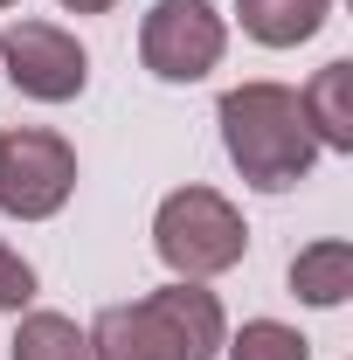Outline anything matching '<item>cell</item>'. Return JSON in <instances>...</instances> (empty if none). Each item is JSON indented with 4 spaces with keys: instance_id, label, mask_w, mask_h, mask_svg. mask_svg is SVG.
I'll use <instances>...</instances> for the list:
<instances>
[{
    "instance_id": "cell-1",
    "label": "cell",
    "mask_w": 353,
    "mask_h": 360,
    "mask_svg": "<svg viewBox=\"0 0 353 360\" xmlns=\"http://www.w3.org/2000/svg\"><path fill=\"white\" fill-rule=\"evenodd\" d=\"M84 340H90V360H222L229 312L208 284L174 277L146 298L104 305L84 326Z\"/></svg>"
},
{
    "instance_id": "cell-2",
    "label": "cell",
    "mask_w": 353,
    "mask_h": 360,
    "mask_svg": "<svg viewBox=\"0 0 353 360\" xmlns=\"http://www.w3.org/2000/svg\"><path fill=\"white\" fill-rule=\"evenodd\" d=\"M215 125H222V153H229V167L250 180L257 194H291V187L312 180V167H319V139H312L305 104H298V90H291V84L257 77V84L222 90Z\"/></svg>"
},
{
    "instance_id": "cell-3",
    "label": "cell",
    "mask_w": 353,
    "mask_h": 360,
    "mask_svg": "<svg viewBox=\"0 0 353 360\" xmlns=\"http://www.w3.org/2000/svg\"><path fill=\"white\" fill-rule=\"evenodd\" d=\"M153 250L160 264L187 277V284H208L222 270H236L250 257V229H243V208L215 194V187H174L160 208H153Z\"/></svg>"
},
{
    "instance_id": "cell-4",
    "label": "cell",
    "mask_w": 353,
    "mask_h": 360,
    "mask_svg": "<svg viewBox=\"0 0 353 360\" xmlns=\"http://www.w3.org/2000/svg\"><path fill=\"white\" fill-rule=\"evenodd\" d=\"M77 194V146L49 125L0 132V215L14 222H49Z\"/></svg>"
},
{
    "instance_id": "cell-5",
    "label": "cell",
    "mask_w": 353,
    "mask_h": 360,
    "mask_svg": "<svg viewBox=\"0 0 353 360\" xmlns=\"http://www.w3.org/2000/svg\"><path fill=\"white\" fill-rule=\"evenodd\" d=\"M229 49V21L215 0H153L139 21V63L160 84H201Z\"/></svg>"
},
{
    "instance_id": "cell-6",
    "label": "cell",
    "mask_w": 353,
    "mask_h": 360,
    "mask_svg": "<svg viewBox=\"0 0 353 360\" xmlns=\"http://www.w3.org/2000/svg\"><path fill=\"white\" fill-rule=\"evenodd\" d=\"M0 70H7V84L21 97H35V104H70L90 84L84 42L70 28H56V21H14L0 35Z\"/></svg>"
},
{
    "instance_id": "cell-7",
    "label": "cell",
    "mask_w": 353,
    "mask_h": 360,
    "mask_svg": "<svg viewBox=\"0 0 353 360\" xmlns=\"http://www.w3.org/2000/svg\"><path fill=\"white\" fill-rule=\"evenodd\" d=\"M291 298L312 305V312H340L353 298V243L347 236L305 243V250L291 257Z\"/></svg>"
},
{
    "instance_id": "cell-8",
    "label": "cell",
    "mask_w": 353,
    "mask_h": 360,
    "mask_svg": "<svg viewBox=\"0 0 353 360\" xmlns=\"http://www.w3.org/2000/svg\"><path fill=\"white\" fill-rule=\"evenodd\" d=\"M298 104H305V125L319 139V153H353V63H326L305 90H298Z\"/></svg>"
},
{
    "instance_id": "cell-9",
    "label": "cell",
    "mask_w": 353,
    "mask_h": 360,
    "mask_svg": "<svg viewBox=\"0 0 353 360\" xmlns=\"http://www.w3.org/2000/svg\"><path fill=\"white\" fill-rule=\"evenodd\" d=\"M236 21L264 49H298L333 21V0H236Z\"/></svg>"
},
{
    "instance_id": "cell-10",
    "label": "cell",
    "mask_w": 353,
    "mask_h": 360,
    "mask_svg": "<svg viewBox=\"0 0 353 360\" xmlns=\"http://www.w3.org/2000/svg\"><path fill=\"white\" fill-rule=\"evenodd\" d=\"M14 360H90V340L70 312H21Z\"/></svg>"
},
{
    "instance_id": "cell-11",
    "label": "cell",
    "mask_w": 353,
    "mask_h": 360,
    "mask_svg": "<svg viewBox=\"0 0 353 360\" xmlns=\"http://www.w3.org/2000/svg\"><path fill=\"white\" fill-rule=\"evenodd\" d=\"M229 360H312V340L284 319H243V333L222 340Z\"/></svg>"
},
{
    "instance_id": "cell-12",
    "label": "cell",
    "mask_w": 353,
    "mask_h": 360,
    "mask_svg": "<svg viewBox=\"0 0 353 360\" xmlns=\"http://www.w3.org/2000/svg\"><path fill=\"white\" fill-rule=\"evenodd\" d=\"M35 305V264L14 250V243H0V312H28Z\"/></svg>"
},
{
    "instance_id": "cell-13",
    "label": "cell",
    "mask_w": 353,
    "mask_h": 360,
    "mask_svg": "<svg viewBox=\"0 0 353 360\" xmlns=\"http://www.w3.org/2000/svg\"><path fill=\"white\" fill-rule=\"evenodd\" d=\"M56 7H63V14H111L118 0H56Z\"/></svg>"
},
{
    "instance_id": "cell-14",
    "label": "cell",
    "mask_w": 353,
    "mask_h": 360,
    "mask_svg": "<svg viewBox=\"0 0 353 360\" xmlns=\"http://www.w3.org/2000/svg\"><path fill=\"white\" fill-rule=\"evenodd\" d=\"M0 7H14V0H0Z\"/></svg>"
}]
</instances>
